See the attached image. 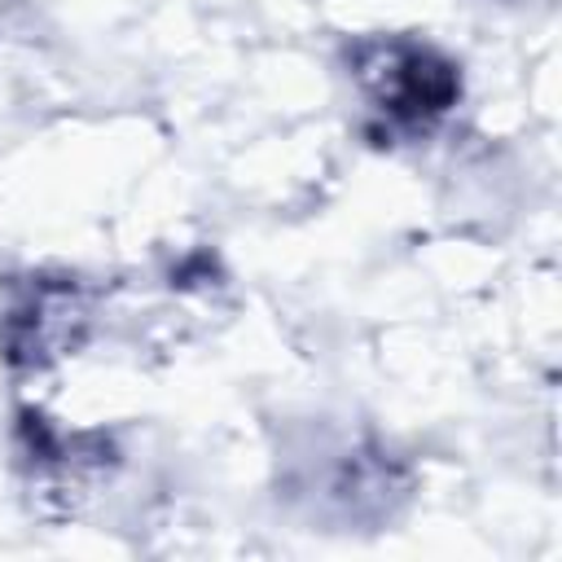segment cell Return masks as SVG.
Segmentation results:
<instances>
[{
	"label": "cell",
	"mask_w": 562,
	"mask_h": 562,
	"mask_svg": "<svg viewBox=\"0 0 562 562\" xmlns=\"http://www.w3.org/2000/svg\"><path fill=\"white\" fill-rule=\"evenodd\" d=\"M351 83L386 136H426L461 101V66L417 35H373L351 48Z\"/></svg>",
	"instance_id": "obj_1"
},
{
	"label": "cell",
	"mask_w": 562,
	"mask_h": 562,
	"mask_svg": "<svg viewBox=\"0 0 562 562\" xmlns=\"http://www.w3.org/2000/svg\"><path fill=\"white\" fill-rule=\"evenodd\" d=\"M92 334V290L70 272H26L4 285L0 356L13 373H44Z\"/></svg>",
	"instance_id": "obj_2"
}]
</instances>
